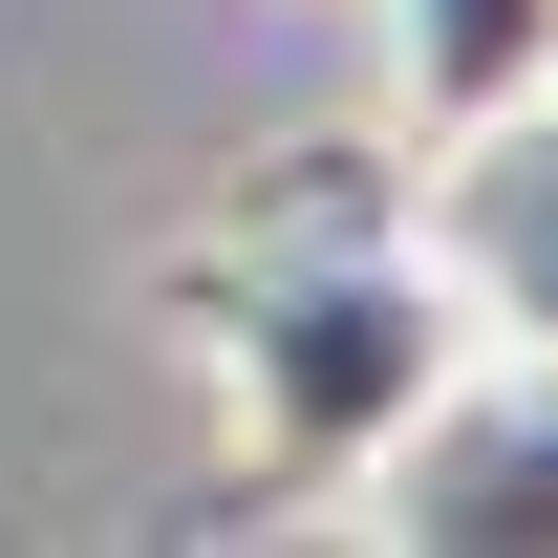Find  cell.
<instances>
[{"mask_svg":"<svg viewBox=\"0 0 558 558\" xmlns=\"http://www.w3.org/2000/svg\"><path fill=\"white\" fill-rule=\"evenodd\" d=\"M194 344H215V429H236V494L344 537V494L387 473V429L473 365V301L429 258V215L387 172H279L236 236L194 258Z\"/></svg>","mask_w":558,"mask_h":558,"instance_id":"cell-1","label":"cell"},{"mask_svg":"<svg viewBox=\"0 0 558 558\" xmlns=\"http://www.w3.org/2000/svg\"><path fill=\"white\" fill-rule=\"evenodd\" d=\"M344 537H387V558H558V365L473 344L387 429V473L344 494Z\"/></svg>","mask_w":558,"mask_h":558,"instance_id":"cell-2","label":"cell"},{"mask_svg":"<svg viewBox=\"0 0 558 558\" xmlns=\"http://www.w3.org/2000/svg\"><path fill=\"white\" fill-rule=\"evenodd\" d=\"M365 108L409 172L494 150L515 108H558V0H365Z\"/></svg>","mask_w":558,"mask_h":558,"instance_id":"cell-3","label":"cell"},{"mask_svg":"<svg viewBox=\"0 0 558 558\" xmlns=\"http://www.w3.org/2000/svg\"><path fill=\"white\" fill-rule=\"evenodd\" d=\"M409 215H429V258H451V301H473V344L558 365V108H515L494 150L409 172Z\"/></svg>","mask_w":558,"mask_h":558,"instance_id":"cell-4","label":"cell"}]
</instances>
